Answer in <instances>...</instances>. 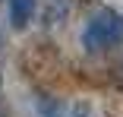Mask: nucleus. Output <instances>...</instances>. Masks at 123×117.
<instances>
[{"label": "nucleus", "instance_id": "f257e3e1", "mask_svg": "<svg viewBox=\"0 0 123 117\" xmlns=\"http://www.w3.org/2000/svg\"><path fill=\"white\" fill-rule=\"evenodd\" d=\"M82 44H85V51L98 54V51H107V48H120L123 44V16L117 10H98L92 19H88V26L82 32Z\"/></svg>", "mask_w": 123, "mask_h": 117}, {"label": "nucleus", "instance_id": "f03ea898", "mask_svg": "<svg viewBox=\"0 0 123 117\" xmlns=\"http://www.w3.org/2000/svg\"><path fill=\"white\" fill-rule=\"evenodd\" d=\"M35 13V0H10V22L13 29H25Z\"/></svg>", "mask_w": 123, "mask_h": 117}, {"label": "nucleus", "instance_id": "7ed1b4c3", "mask_svg": "<svg viewBox=\"0 0 123 117\" xmlns=\"http://www.w3.org/2000/svg\"><path fill=\"white\" fill-rule=\"evenodd\" d=\"M114 79H117V82H120V85H123V60H120V63H117V66H114Z\"/></svg>", "mask_w": 123, "mask_h": 117}]
</instances>
